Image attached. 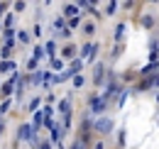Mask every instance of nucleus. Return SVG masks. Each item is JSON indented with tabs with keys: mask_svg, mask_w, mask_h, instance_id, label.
<instances>
[{
	"mask_svg": "<svg viewBox=\"0 0 159 149\" xmlns=\"http://www.w3.org/2000/svg\"><path fill=\"white\" fill-rule=\"evenodd\" d=\"M20 137H22V139H30V137H32V127H27V125H25V127L20 130Z\"/></svg>",
	"mask_w": 159,
	"mask_h": 149,
	"instance_id": "obj_1",
	"label": "nucleus"
},
{
	"mask_svg": "<svg viewBox=\"0 0 159 149\" xmlns=\"http://www.w3.org/2000/svg\"><path fill=\"white\" fill-rule=\"evenodd\" d=\"M98 130H103V132L110 130V122H108V120H100V122H98Z\"/></svg>",
	"mask_w": 159,
	"mask_h": 149,
	"instance_id": "obj_2",
	"label": "nucleus"
},
{
	"mask_svg": "<svg viewBox=\"0 0 159 149\" xmlns=\"http://www.w3.org/2000/svg\"><path fill=\"white\" fill-rule=\"evenodd\" d=\"M0 130H2V122H0Z\"/></svg>",
	"mask_w": 159,
	"mask_h": 149,
	"instance_id": "obj_4",
	"label": "nucleus"
},
{
	"mask_svg": "<svg viewBox=\"0 0 159 149\" xmlns=\"http://www.w3.org/2000/svg\"><path fill=\"white\" fill-rule=\"evenodd\" d=\"M74 149H81V144H74Z\"/></svg>",
	"mask_w": 159,
	"mask_h": 149,
	"instance_id": "obj_3",
	"label": "nucleus"
}]
</instances>
